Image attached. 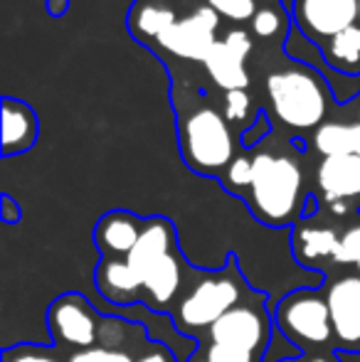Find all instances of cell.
I'll return each mask as SVG.
<instances>
[{"label":"cell","mask_w":360,"mask_h":362,"mask_svg":"<svg viewBox=\"0 0 360 362\" xmlns=\"http://www.w3.org/2000/svg\"><path fill=\"white\" fill-rule=\"evenodd\" d=\"M265 96L272 116L291 134H306L323 126L333 104L326 76L311 64L272 69L265 79Z\"/></svg>","instance_id":"6da1fadb"},{"label":"cell","mask_w":360,"mask_h":362,"mask_svg":"<svg viewBox=\"0 0 360 362\" xmlns=\"http://www.w3.org/2000/svg\"><path fill=\"white\" fill-rule=\"evenodd\" d=\"M255 156V175L245 192L252 215L267 227H286L303 215V173L286 151L262 148Z\"/></svg>","instance_id":"7a4b0ae2"},{"label":"cell","mask_w":360,"mask_h":362,"mask_svg":"<svg viewBox=\"0 0 360 362\" xmlns=\"http://www.w3.org/2000/svg\"><path fill=\"white\" fill-rule=\"evenodd\" d=\"M178 144L185 165L205 177H222L237 156L230 121L210 104L192 106L178 116Z\"/></svg>","instance_id":"3957f363"},{"label":"cell","mask_w":360,"mask_h":362,"mask_svg":"<svg viewBox=\"0 0 360 362\" xmlns=\"http://www.w3.org/2000/svg\"><path fill=\"white\" fill-rule=\"evenodd\" d=\"M250 296L247 281L242 272L237 269V262L230 259L222 269L217 272H202L200 279L192 284L187 296H182L178 310L173 315V325L182 335L197 333V330H207L212 323L230 313L235 305Z\"/></svg>","instance_id":"277c9868"},{"label":"cell","mask_w":360,"mask_h":362,"mask_svg":"<svg viewBox=\"0 0 360 362\" xmlns=\"http://www.w3.org/2000/svg\"><path fill=\"white\" fill-rule=\"evenodd\" d=\"M277 330L298 350L333 345V323L328 300L316 288H298L279 300L274 313Z\"/></svg>","instance_id":"5b68a950"},{"label":"cell","mask_w":360,"mask_h":362,"mask_svg":"<svg viewBox=\"0 0 360 362\" xmlns=\"http://www.w3.org/2000/svg\"><path fill=\"white\" fill-rule=\"evenodd\" d=\"M274 335H277V323L269 313L265 293H250L240 305H235L230 313H225L217 323L207 328L210 343L240 348L260 358H267Z\"/></svg>","instance_id":"8992f818"},{"label":"cell","mask_w":360,"mask_h":362,"mask_svg":"<svg viewBox=\"0 0 360 362\" xmlns=\"http://www.w3.org/2000/svg\"><path fill=\"white\" fill-rule=\"evenodd\" d=\"M291 5V20L296 30L318 49L358 25V0H286Z\"/></svg>","instance_id":"52a82bcc"},{"label":"cell","mask_w":360,"mask_h":362,"mask_svg":"<svg viewBox=\"0 0 360 362\" xmlns=\"http://www.w3.org/2000/svg\"><path fill=\"white\" fill-rule=\"evenodd\" d=\"M99 320L96 308L79 293L57 296L47 308L50 338L79 350L99 345Z\"/></svg>","instance_id":"ba28073f"},{"label":"cell","mask_w":360,"mask_h":362,"mask_svg":"<svg viewBox=\"0 0 360 362\" xmlns=\"http://www.w3.org/2000/svg\"><path fill=\"white\" fill-rule=\"evenodd\" d=\"M217 28L220 20L212 8H195L190 15L178 18V23L158 40V47L178 59L205 62L207 54L217 45Z\"/></svg>","instance_id":"9c48e42d"},{"label":"cell","mask_w":360,"mask_h":362,"mask_svg":"<svg viewBox=\"0 0 360 362\" xmlns=\"http://www.w3.org/2000/svg\"><path fill=\"white\" fill-rule=\"evenodd\" d=\"M336 355H360V276H343L328 286Z\"/></svg>","instance_id":"30bf717a"},{"label":"cell","mask_w":360,"mask_h":362,"mask_svg":"<svg viewBox=\"0 0 360 362\" xmlns=\"http://www.w3.org/2000/svg\"><path fill=\"white\" fill-rule=\"evenodd\" d=\"M252 52V37L245 30H230L222 40H217V45L212 47V52L207 54L205 64L207 74L212 76L220 89L227 91H240L250 86V74H247V57Z\"/></svg>","instance_id":"8fae6325"},{"label":"cell","mask_w":360,"mask_h":362,"mask_svg":"<svg viewBox=\"0 0 360 362\" xmlns=\"http://www.w3.org/2000/svg\"><path fill=\"white\" fill-rule=\"evenodd\" d=\"M178 234L168 217H146L144 232H141L136 247L131 249V254L126 257L129 267L136 272V276L144 284V276L161 262L163 257L173 254L178 249Z\"/></svg>","instance_id":"7c38bea8"},{"label":"cell","mask_w":360,"mask_h":362,"mask_svg":"<svg viewBox=\"0 0 360 362\" xmlns=\"http://www.w3.org/2000/svg\"><path fill=\"white\" fill-rule=\"evenodd\" d=\"M144 217L129 210H111L96 222L94 244L106 259H126L144 232Z\"/></svg>","instance_id":"4fadbf2b"},{"label":"cell","mask_w":360,"mask_h":362,"mask_svg":"<svg viewBox=\"0 0 360 362\" xmlns=\"http://www.w3.org/2000/svg\"><path fill=\"white\" fill-rule=\"evenodd\" d=\"M318 190L323 200L338 202L360 197V156H333L323 158L316 173Z\"/></svg>","instance_id":"5bb4252c"},{"label":"cell","mask_w":360,"mask_h":362,"mask_svg":"<svg viewBox=\"0 0 360 362\" xmlns=\"http://www.w3.org/2000/svg\"><path fill=\"white\" fill-rule=\"evenodd\" d=\"M94 284L99 296L109 303L129 305V308L136 303H144L141 300L144 284L126 259H101L99 267L94 269Z\"/></svg>","instance_id":"9a60e30c"},{"label":"cell","mask_w":360,"mask_h":362,"mask_svg":"<svg viewBox=\"0 0 360 362\" xmlns=\"http://www.w3.org/2000/svg\"><path fill=\"white\" fill-rule=\"evenodd\" d=\"M40 134V121L25 101L3 96V156H20L35 146Z\"/></svg>","instance_id":"2e32d148"},{"label":"cell","mask_w":360,"mask_h":362,"mask_svg":"<svg viewBox=\"0 0 360 362\" xmlns=\"http://www.w3.org/2000/svg\"><path fill=\"white\" fill-rule=\"evenodd\" d=\"M182 286V257L175 249L173 254L163 257L149 274L144 276V305L151 310H163L175 300Z\"/></svg>","instance_id":"e0dca14e"},{"label":"cell","mask_w":360,"mask_h":362,"mask_svg":"<svg viewBox=\"0 0 360 362\" xmlns=\"http://www.w3.org/2000/svg\"><path fill=\"white\" fill-rule=\"evenodd\" d=\"M178 23L173 8L158 3V0H136L129 13V28L141 42H156Z\"/></svg>","instance_id":"ac0fdd59"},{"label":"cell","mask_w":360,"mask_h":362,"mask_svg":"<svg viewBox=\"0 0 360 362\" xmlns=\"http://www.w3.org/2000/svg\"><path fill=\"white\" fill-rule=\"evenodd\" d=\"M294 257L301 267H313L318 259H333L338 262L341 254V237L331 227H303L294 229Z\"/></svg>","instance_id":"d6986e66"},{"label":"cell","mask_w":360,"mask_h":362,"mask_svg":"<svg viewBox=\"0 0 360 362\" xmlns=\"http://www.w3.org/2000/svg\"><path fill=\"white\" fill-rule=\"evenodd\" d=\"M311 146L323 158L333 156H360V124L346 121H326L311 136Z\"/></svg>","instance_id":"ffe728a7"},{"label":"cell","mask_w":360,"mask_h":362,"mask_svg":"<svg viewBox=\"0 0 360 362\" xmlns=\"http://www.w3.org/2000/svg\"><path fill=\"white\" fill-rule=\"evenodd\" d=\"M326 62L343 76H360V25L343 30L321 47Z\"/></svg>","instance_id":"44dd1931"},{"label":"cell","mask_w":360,"mask_h":362,"mask_svg":"<svg viewBox=\"0 0 360 362\" xmlns=\"http://www.w3.org/2000/svg\"><path fill=\"white\" fill-rule=\"evenodd\" d=\"M252 175H255V156L250 151L237 153L222 175V187L232 195H245L252 185Z\"/></svg>","instance_id":"7402d4cb"},{"label":"cell","mask_w":360,"mask_h":362,"mask_svg":"<svg viewBox=\"0 0 360 362\" xmlns=\"http://www.w3.org/2000/svg\"><path fill=\"white\" fill-rule=\"evenodd\" d=\"M250 25L252 35H257L260 40H274L286 30V13L281 8H274V5H265V8H257Z\"/></svg>","instance_id":"603a6c76"},{"label":"cell","mask_w":360,"mask_h":362,"mask_svg":"<svg viewBox=\"0 0 360 362\" xmlns=\"http://www.w3.org/2000/svg\"><path fill=\"white\" fill-rule=\"evenodd\" d=\"M222 114L225 119L237 126H245L247 121H255L260 116V111L255 114V101L252 96L247 94V89H240V91H227L225 99H222Z\"/></svg>","instance_id":"cb8c5ba5"},{"label":"cell","mask_w":360,"mask_h":362,"mask_svg":"<svg viewBox=\"0 0 360 362\" xmlns=\"http://www.w3.org/2000/svg\"><path fill=\"white\" fill-rule=\"evenodd\" d=\"M205 5L232 23H250L257 13L255 0H205Z\"/></svg>","instance_id":"d4e9b609"},{"label":"cell","mask_w":360,"mask_h":362,"mask_svg":"<svg viewBox=\"0 0 360 362\" xmlns=\"http://www.w3.org/2000/svg\"><path fill=\"white\" fill-rule=\"evenodd\" d=\"M200 353L205 355L207 362H267V358H260L255 353L230 348V345H215V343L200 345Z\"/></svg>","instance_id":"484cf974"},{"label":"cell","mask_w":360,"mask_h":362,"mask_svg":"<svg viewBox=\"0 0 360 362\" xmlns=\"http://www.w3.org/2000/svg\"><path fill=\"white\" fill-rule=\"evenodd\" d=\"M3 362H59L52 353L37 345H13L3 350Z\"/></svg>","instance_id":"4316f807"},{"label":"cell","mask_w":360,"mask_h":362,"mask_svg":"<svg viewBox=\"0 0 360 362\" xmlns=\"http://www.w3.org/2000/svg\"><path fill=\"white\" fill-rule=\"evenodd\" d=\"M69 362H134L126 350H114V348H89V350H79V353L69 355Z\"/></svg>","instance_id":"83f0119b"},{"label":"cell","mask_w":360,"mask_h":362,"mask_svg":"<svg viewBox=\"0 0 360 362\" xmlns=\"http://www.w3.org/2000/svg\"><path fill=\"white\" fill-rule=\"evenodd\" d=\"M338 264H356L358 276H360V222L348 227L341 234V254H338Z\"/></svg>","instance_id":"f1b7e54d"},{"label":"cell","mask_w":360,"mask_h":362,"mask_svg":"<svg viewBox=\"0 0 360 362\" xmlns=\"http://www.w3.org/2000/svg\"><path fill=\"white\" fill-rule=\"evenodd\" d=\"M269 134H272L269 116H267V111H260V116L252 121L250 129L242 134V148H245V151H255V148L260 146V144H265V139Z\"/></svg>","instance_id":"f546056e"},{"label":"cell","mask_w":360,"mask_h":362,"mask_svg":"<svg viewBox=\"0 0 360 362\" xmlns=\"http://www.w3.org/2000/svg\"><path fill=\"white\" fill-rule=\"evenodd\" d=\"M134 362H178V358H175L173 350L166 348L163 343H151V350L139 355Z\"/></svg>","instance_id":"4dcf8cb0"},{"label":"cell","mask_w":360,"mask_h":362,"mask_svg":"<svg viewBox=\"0 0 360 362\" xmlns=\"http://www.w3.org/2000/svg\"><path fill=\"white\" fill-rule=\"evenodd\" d=\"M20 217H23L20 205H15L10 195H3V222L5 224H15V222H20Z\"/></svg>","instance_id":"1f68e13d"},{"label":"cell","mask_w":360,"mask_h":362,"mask_svg":"<svg viewBox=\"0 0 360 362\" xmlns=\"http://www.w3.org/2000/svg\"><path fill=\"white\" fill-rule=\"evenodd\" d=\"M47 10L54 15V18H59V15H62L64 10H67V0H50V3H47Z\"/></svg>","instance_id":"d6a6232c"},{"label":"cell","mask_w":360,"mask_h":362,"mask_svg":"<svg viewBox=\"0 0 360 362\" xmlns=\"http://www.w3.org/2000/svg\"><path fill=\"white\" fill-rule=\"evenodd\" d=\"M187 362H207V360H205V355H202V353H200V348H197V350H195V353H192V358H190V360H187Z\"/></svg>","instance_id":"836d02e7"},{"label":"cell","mask_w":360,"mask_h":362,"mask_svg":"<svg viewBox=\"0 0 360 362\" xmlns=\"http://www.w3.org/2000/svg\"><path fill=\"white\" fill-rule=\"evenodd\" d=\"M308 362H333L331 358H323V355H316V358H311Z\"/></svg>","instance_id":"e575fe53"},{"label":"cell","mask_w":360,"mask_h":362,"mask_svg":"<svg viewBox=\"0 0 360 362\" xmlns=\"http://www.w3.org/2000/svg\"><path fill=\"white\" fill-rule=\"evenodd\" d=\"M272 355H274V348H269V353H267V362H277V360H272Z\"/></svg>","instance_id":"d590c367"},{"label":"cell","mask_w":360,"mask_h":362,"mask_svg":"<svg viewBox=\"0 0 360 362\" xmlns=\"http://www.w3.org/2000/svg\"><path fill=\"white\" fill-rule=\"evenodd\" d=\"M301 358H286V360H277V362H298Z\"/></svg>","instance_id":"8d00e7d4"},{"label":"cell","mask_w":360,"mask_h":362,"mask_svg":"<svg viewBox=\"0 0 360 362\" xmlns=\"http://www.w3.org/2000/svg\"><path fill=\"white\" fill-rule=\"evenodd\" d=\"M358 124H360V99H358Z\"/></svg>","instance_id":"74e56055"},{"label":"cell","mask_w":360,"mask_h":362,"mask_svg":"<svg viewBox=\"0 0 360 362\" xmlns=\"http://www.w3.org/2000/svg\"><path fill=\"white\" fill-rule=\"evenodd\" d=\"M360 5V3H358ZM358 25H360V10H358Z\"/></svg>","instance_id":"f35d334b"},{"label":"cell","mask_w":360,"mask_h":362,"mask_svg":"<svg viewBox=\"0 0 360 362\" xmlns=\"http://www.w3.org/2000/svg\"><path fill=\"white\" fill-rule=\"evenodd\" d=\"M358 3H360V0H358Z\"/></svg>","instance_id":"ab89813d"}]
</instances>
